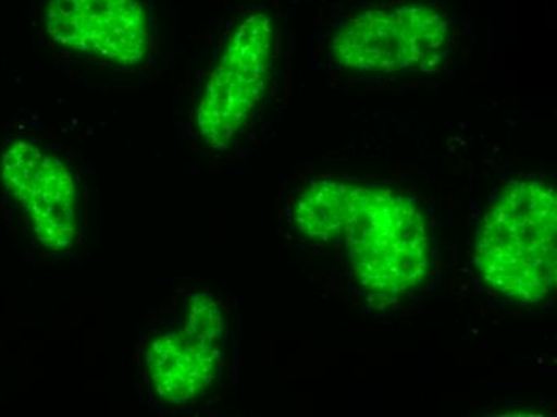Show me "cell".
Here are the masks:
<instances>
[{
	"label": "cell",
	"instance_id": "5b68a950",
	"mask_svg": "<svg viewBox=\"0 0 557 417\" xmlns=\"http://www.w3.org/2000/svg\"><path fill=\"white\" fill-rule=\"evenodd\" d=\"M0 179L25 210L40 244L55 250L73 246L77 235L76 182L63 159L18 138L3 149Z\"/></svg>",
	"mask_w": 557,
	"mask_h": 417
},
{
	"label": "cell",
	"instance_id": "277c9868",
	"mask_svg": "<svg viewBox=\"0 0 557 417\" xmlns=\"http://www.w3.org/2000/svg\"><path fill=\"white\" fill-rule=\"evenodd\" d=\"M274 44L276 29L264 13L247 16L227 40L197 107V128L210 147H227L257 110L270 83Z\"/></svg>",
	"mask_w": 557,
	"mask_h": 417
},
{
	"label": "cell",
	"instance_id": "52a82bcc",
	"mask_svg": "<svg viewBox=\"0 0 557 417\" xmlns=\"http://www.w3.org/2000/svg\"><path fill=\"white\" fill-rule=\"evenodd\" d=\"M220 366V347L193 338L183 328L162 332L146 351L149 384L168 405H185L206 393L215 384Z\"/></svg>",
	"mask_w": 557,
	"mask_h": 417
},
{
	"label": "cell",
	"instance_id": "9c48e42d",
	"mask_svg": "<svg viewBox=\"0 0 557 417\" xmlns=\"http://www.w3.org/2000/svg\"><path fill=\"white\" fill-rule=\"evenodd\" d=\"M180 328L185 329L193 338L216 347L222 344L224 332H226L222 310L216 305L215 298L207 294H196L189 298L185 321Z\"/></svg>",
	"mask_w": 557,
	"mask_h": 417
},
{
	"label": "cell",
	"instance_id": "3957f363",
	"mask_svg": "<svg viewBox=\"0 0 557 417\" xmlns=\"http://www.w3.org/2000/svg\"><path fill=\"white\" fill-rule=\"evenodd\" d=\"M345 240L352 273L369 293L400 296L428 277L430 233L410 196L372 189Z\"/></svg>",
	"mask_w": 557,
	"mask_h": 417
},
{
	"label": "cell",
	"instance_id": "ba28073f",
	"mask_svg": "<svg viewBox=\"0 0 557 417\" xmlns=\"http://www.w3.org/2000/svg\"><path fill=\"white\" fill-rule=\"evenodd\" d=\"M370 193L372 188L355 183L314 182L295 199L292 217L307 238L331 243L348 235Z\"/></svg>",
	"mask_w": 557,
	"mask_h": 417
},
{
	"label": "cell",
	"instance_id": "7a4b0ae2",
	"mask_svg": "<svg viewBox=\"0 0 557 417\" xmlns=\"http://www.w3.org/2000/svg\"><path fill=\"white\" fill-rule=\"evenodd\" d=\"M450 40V25L440 10L404 3L363 10L339 23L331 52L351 73L396 76L434 70Z\"/></svg>",
	"mask_w": 557,
	"mask_h": 417
},
{
	"label": "cell",
	"instance_id": "8992f818",
	"mask_svg": "<svg viewBox=\"0 0 557 417\" xmlns=\"http://www.w3.org/2000/svg\"><path fill=\"white\" fill-rule=\"evenodd\" d=\"M47 33L67 50L134 66L149 49V26L139 0H50Z\"/></svg>",
	"mask_w": 557,
	"mask_h": 417
},
{
	"label": "cell",
	"instance_id": "6da1fadb",
	"mask_svg": "<svg viewBox=\"0 0 557 417\" xmlns=\"http://www.w3.org/2000/svg\"><path fill=\"white\" fill-rule=\"evenodd\" d=\"M557 196L545 180H516L495 196L475 238L482 280L502 296L539 305L555 294Z\"/></svg>",
	"mask_w": 557,
	"mask_h": 417
}]
</instances>
